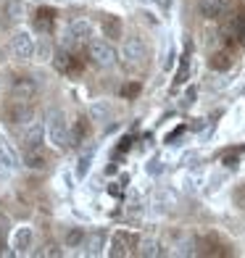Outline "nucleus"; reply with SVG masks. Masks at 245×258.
<instances>
[{"label":"nucleus","instance_id":"obj_8","mask_svg":"<svg viewBox=\"0 0 245 258\" xmlns=\"http://www.w3.org/2000/svg\"><path fill=\"white\" fill-rule=\"evenodd\" d=\"M121 55H124V61L127 63H143L145 61V45L140 37H130L124 42V48H121Z\"/></svg>","mask_w":245,"mask_h":258},{"label":"nucleus","instance_id":"obj_12","mask_svg":"<svg viewBox=\"0 0 245 258\" xmlns=\"http://www.w3.org/2000/svg\"><path fill=\"white\" fill-rule=\"evenodd\" d=\"M85 253L87 255H100L103 248H106V232H90L87 237H85Z\"/></svg>","mask_w":245,"mask_h":258},{"label":"nucleus","instance_id":"obj_18","mask_svg":"<svg viewBox=\"0 0 245 258\" xmlns=\"http://www.w3.org/2000/svg\"><path fill=\"white\" fill-rule=\"evenodd\" d=\"M85 237H87L85 229H82V227H74L72 232L66 234V248H79V245H85Z\"/></svg>","mask_w":245,"mask_h":258},{"label":"nucleus","instance_id":"obj_29","mask_svg":"<svg viewBox=\"0 0 245 258\" xmlns=\"http://www.w3.org/2000/svg\"><path fill=\"white\" fill-rule=\"evenodd\" d=\"M45 255H64V253L58 250V248H50V250H45Z\"/></svg>","mask_w":245,"mask_h":258},{"label":"nucleus","instance_id":"obj_25","mask_svg":"<svg viewBox=\"0 0 245 258\" xmlns=\"http://www.w3.org/2000/svg\"><path fill=\"white\" fill-rule=\"evenodd\" d=\"M156 203L174 206V203H177V195H174V192H166V190H161V192H156Z\"/></svg>","mask_w":245,"mask_h":258},{"label":"nucleus","instance_id":"obj_17","mask_svg":"<svg viewBox=\"0 0 245 258\" xmlns=\"http://www.w3.org/2000/svg\"><path fill=\"white\" fill-rule=\"evenodd\" d=\"M69 29H72L79 40H87V37H90V21H87V19H82V16L74 19L72 24H69Z\"/></svg>","mask_w":245,"mask_h":258},{"label":"nucleus","instance_id":"obj_27","mask_svg":"<svg viewBox=\"0 0 245 258\" xmlns=\"http://www.w3.org/2000/svg\"><path fill=\"white\" fill-rule=\"evenodd\" d=\"M235 32H237V37H240V40L245 37V14H240V16L235 19Z\"/></svg>","mask_w":245,"mask_h":258},{"label":"nucleus","instance_id":"obj_6","mask_svg":"<svg viewBox=\"0 0 245 258\" xmlns=\"http://www.w3.org/2000/svg\"><path fill=\"white\" fill-rule=\"evenodd\" d=\"M11 95H14L16 100H32L34 95H37V82H34L32 77H16L14 85H11Z\"/></svg>","mask_w":245,"mask_h":258},{"label":"nucleus","instance_id":"obj_2","mask_svg":"<svg viewBox=\"0 0 245 258\" xmlns=\"http://www.w3.org/2000/svg\"><path fill=\"white\" fill-rule=\"evenodd\" d=\"M34 42L32 40V34L29 32H16L14 37H11V42H8V50H11V55L16 58V61H29V58H34Z\"/></svg>","mask_w":245,"mask_h":258},{"label":"nucleus","instance_id":"obj_13","mask_svg":"<svg viewBox=\"0 0 245 258\" xmlns=\"http://www.w3.org/2000/svg\"><path fill=\"white\" fill-rule=\"evenodd\" d=\"M111 116H113L111 103H106V100H95V103H90V119H92V121H108Z\"/></svg>","mask_w":245,"mask_h":258},{"label":"nucleus","instance_id":"obj_1","mask_svg":"<svg viewBox=\"0 0 245 258\" xmlns=\"http://www.w3.org/2000/svg\"><path fill=\"white\" fill-rule=\"evenodd\" d=\"M45 135H48V143L58 150H66L72 145V132H69V124H66V116L61 111H50L48 113V121H45Z\"/></svg>","mask_w":245,"mask_h":258},{"label":"nucleus","instance_id":"obj_30","mask_svg":"<svg viewBox=\"0 0 245 258\" xmlns=\"http://www.w3.org/2000/svg\"><path fill=\"white\" fill-rule=\"evenodd\" d=\"M0 240H3V232H0Z\"/></svg>","mask_w":245,"mask_h":258},{"label":"nucleus","instance_id":"obj_21","mask_svg":"<svg viewBox=\"0 0 245 258\" xmlns=\"http://www.w3.org/2000/svg\"><path fill=\"white\" fill-rule=\"evenodd\" d=\"M161 250H158V240H153V237H145L143 242H140V255H158Z\"/></svg>","mask_w":245,"mask_h":258},{"label":"nucleus","instance_id":"obj_16","mask_svg":"<svg viewBox=\"0 0 245 258\" xmlns=\"http://www.w3.org/2000/svg\"><path fill=\"white\" fill-rule=\"evenodd\" d=\"M103 32H106V37H111V40L121 37V24H119V19H116V16H106V19H103Z\"/></svg>","mask_w":245,"mask_h":258},{"label":"nucleus","instance_id":"obj_22","mask_svg":"<svg viewBox=\"0 0 245 258\" xmlns=\"http://www.w3.org/2000/svg\"><path fill=\"white\" fill-rule=\"evenodd\" d=\"M87 135H90V124H87L85 119H79V121H77V132L72 135V143H82Z\"/></svg>","mask_w":245,"mask_h":258},{"label":"nucleus","instance_id":"obj_11","mask_svg":"<svg viewBox=\"0 0 245 258\" xmlns=\"http://www.w3.org/2000/svg\"><path fill=\"white\" fill-rule=\"evenodd\" d=\"M27 169H45L48 166V156L42 153V148H24V156H21Z\"/></svg>","mask_w":245,"mask_h":258},{"label":"nucleus","instance_id":"obj_14","mask_svg":"<svg viewBox=\"0 0 245 258\" xmlns=\"http://www.w3.org/2000/svg\"><path fill=\"white\" fill-rule=\"evenodd\" d=\"M34 58H37V61H42V63H48V61H53V58H55V55H53V45L45 40V37L34 45Z\"/></svg>","mask_w":245,"mask_h":258},{"label":"nucleus","instance_id":"obj_15","mask_svg":"<svg viewBox=\"0 0 245 258\" xmlns=\"http://www.w3.org/2000/svg\"><path fill=\"white\" fill-rule=\"evenodd\" d=\"M6 16H8L11 24L21 21V16H24V3H21V0H8V6H6Z\"/></svg>","mask_w":245,"mask_h":258},{"label":"nucleus","instance_id":"obj_28","mask_svg":"<svg viewBox=\"0 0 245 258\" xmlns=\"http://www.w3.org/2000/svg\"><path fill=\"white\" fill-rule=\"evenodd\" d=\"M148 171H150V174H161V163H158V161H153V163L148 166Z\"/></svg>","mask_w":245,"mask_h":258},{"label":"nucleus","instance_id":"obj_5","mask_svg":"<svg viewBox=\"0 0 245 258\" xmlns=\"http://www.w3.org/2000/svg\"><path fill=\"white\" fill-rule=\"evenodd\" d=\"M140 245V240H137V234H132V232H124V229H119V232H113V237H111V255H127V253H132L135 248Z\"/></svg>","mask_w":245,"mask_h":258},{"label":"nucleus","instance_id":"obj_24","mask_svg":"<svg viewBox=\"0 0 245 258\" xmlns=\"http://www.w3.org/2000/svg\"><path fill=\"white\" fill-rule=\"evenodd\" d=\"M229 63H232V61H229L227 53H216V55L211 58V66H214V69H227Z\"/></svg>","mask_w":245,"mask_h":258},{"label":"nucleus","instance_id":"obj_4","mask_svg":"<svg viewBox=\"0 0 245 258\" xmlns=\"http://www.w3.org/2000/svg\"><path fill=\"white\" fill-rule=\"evenodd\" d=\"M34 119V108L29 105V100H16L14 103H8V108H6V121L8 124H29Z\"/></svg>","mask_w":245,"mask_h":258},{"label":"nucleus","instance_id":"obj_10","mask_svg":"<svg viewBox=\"0 0 245 258\" xmlns=\"http://www.w3.org/2000/svg\"><path fill=\"white\" fill-rule=\"evenodd\" d=\"M32 242H34L32 227H19V229L14 232V240H11V245H14L16 253H27V250L32 248Z\"/></svg>","mask_w":245,"mask_h":258},{"label":"nucleus","instance_id":"obj_9","mask_svg":"<svg viewBox=\"0 0 245 258\" xmlns=\"http://www.w3.org/2000/svg\"><path fill=\"white\" fill-rule=\"evenodd\" d=\"M21 143H24V148H42V124H37V121L24 124Z\"/></svg>","mask_w":245,"mask_h":258},{"label":"nucleus","instance_id":"obj_7","mask_svg":"<svg viewBox=\"0 0 245 258\" xmlns=\"http://www.w3.org/2000/svg\"><path fill=\"white\" fill-rule=\"evenodd\" d=\"M198 11L208 21H216L227 14V0H198Z\"/></svg>","mask_w":245,"mask_h":258},{"label":"nucleus","instance_id":"obj_23","mask_svg":"<svg viewBox=\"0 0 245 258\" xmlns=\"http://www.w3.org/2000/svg\"><path fill=\"white\" fill-rule=\"evenodd\" d=\"M55 69L58 72H72V55H69L66 50L55 55Z\"/></svg>","mask_w":245,"mask_h":258},{"label":"nucleus","instance_id":"obj_26","mask_svg":"<svg viewBox=\"0 0 245 258\" xmlns=\"http://www.w3.org/2000/svg\"><path fill=\"white\" fill-rule=\"evenodd\" d=\"M201 182H203L201 174H193V177H188V182H185V184H188L190 192H198V190H201Z\"/></svg>","mask_w":245,"mask_h":258},{"label":"nucleus","instance_id":"obj_19","mask_svg":"<svg viewBox=\"0 0 245 258\" xmlns=\"http://www.w3.org/2000/svg\"><path fill=\"white\" fill-rule=\"evenodd\" d=\"M92 158H95V150H87V153H82L79 156V161H77V177H85V174L90 171V163H92Z\"/></svg>","mask_w":245,"mask_h":258},{"label":"nucleus","instance_id":"obj_20","mask_svg":"<svg viewBox=\"0 0 245 258\" xmlns=\"http://www.w3.org/2000/svg\"><path fill=\"white\" fill-rule=\"evenodd\" d=\"M50 27H53V11L50 8H40L37 11V29L48 32Z\"/></svg>","mask_w":245,"mask_h":258},{"label":"nucleus","instance_id":"obj_3","mask_svg":"<svg viewBox=\"0 0 245 258\" xmlns=\"http://www.w3.org/2000/svg\"><path fill=\"white\" fill-rule=\"evenodd\" d=\"M87 53H90V58H92L98 66L111 69V66L116 63V50H113V45H108L106 40H92L90 48H87Z\"/></svg>","mask_w":245,"mask_h":258}]
</instances>
